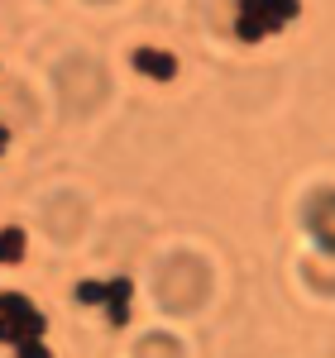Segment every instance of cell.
Listing matches in <instances>:
<instances>
[{
	"label": "cell",
	"mask_w": 335,
	"mask_h": 358,
	"mask_svg": "<svg viewBox=\"0 0 335 358\" xmlns=\"http://www.w3.org/2000/svg\"><path fill=\"white\" fill-rule=\"evenodd\" d=\"M139 67H144V72H158V77H173V58H153V53H139Z\"/></svg>",
	"instance_id": "1"
},
{
	"label": "cell",
	"mask_w": 335,
	"mask_h": 358,
	"mask_svg": "<svg viewBox=\"0 0 335 358\" xmlns=\"http://www.w3.org/2000/svg\"><path fill=\"white\" fill-rule=\"evenodd\" d=\"M19 239H24V234H19V230H10V234L0 239V258H19Z\"/></svg>",
	"instance_id": "2"
},
{
	"label": "cell",
	"mask_w": 335,
	"mask_h": 358,
	"mask_svg": "<svg viewBox=\"0 0 335 358\" xmlns=\"http://www.w3.org/2000/svg\"><path fill=\"white\" fill-rule=\"evenodd\" d=\"M24 358H48L43 349H34V344H24Z\"/></svg>",
	"instance_id": "3"
}]
</instances>
